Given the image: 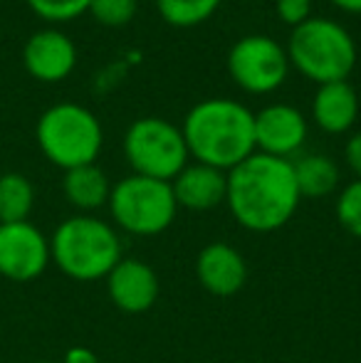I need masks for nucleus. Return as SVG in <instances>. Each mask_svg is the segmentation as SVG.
<instances>
[{"label": "nucleus", "instance_id": "nucleus-8", "mask_svg": "<svg viewBox=\"0 0 361 363\" xmlns=\"http://www.w3.org/2000/svg\"><path fill=\"white\" fill-rule=\"evenodd\" d=\"M228 72L248 94H270L289 74L287 50L267 35H245L228 52Z\"/></svg>", "mask_w": 361, "mask_h": 363}, {"label": "nucleus", "instance_id": "nucleus-25", "mask_svg": "<svg viewBox=\"0 0 361 363\" xmlns=\"http://www.w3.org/2000/svg\"><path fill=\"white\" fill-rule=\"evenodd\" d=\"M62 363H99V359L87 346H72V349H67Z\"/></svg>", "mask_w": 361, "mask_h": 363}, {"label": "nucleus", "instance_id": "nucleus-11", "mask_svg": "<svg viewBox=\"0 0 361 363\" xmlns=\"http://www.w3.org/2000/svg\"><path fill=\"white\" fill-rule=\"evenodd\" d=\"M106 289L116 309L126 314H144L159 299V277L141 259L121 257L106 274Z\"/></svg>", "mask_w": 361, "mask_h": 363}, {"label": "nucleus", "instance_id": "nucleus-16", "mask_svg": "<svg viewBox=\"0 0 361 363\" xmlns=\"http://www.w3.org/2000/svg\"><path fill=\"white\" fill-rule=\"evenodd\" d=\"M62 191H65V198H67L77 211H82L84 216H87V213L109 203L111 183H109V178H106V173L101 171L96 163H89V166H77V168L65 171Z\"/></svg>", "mask_w": 361, "mask_h": 363}, {"label": "nucleus", "instance_id": "nucleus-24", "mask_svg": "<svg viewBox=\"0 0 361 363\" xmlns=\"http://www.w3.org/2000/svg\"><path fill=\"white\" fill-rule=\"evenodd\" d=\"M344 158H347V166L352 168V173L361 181V131L349 136L347 146H344Z\"/></svg>", "mask_w": 361, "mask_h": 363}, {"label": "nucleus", "instance_id": "nucleus-4", "mask_svg": "<svg viewBox=\"0 0 361 363\" xmlns=\"http://www.w3.org/2000/svg\"><path fill=\"white\" fill-rule=\"evenodd\" d=\"M287 57L289 67L317 84L344 82L357 67V43L344 25L309 18L289 35Z\"/></svg>", "mask_w": 361, "mask_h": 363}, {"label": "nucleus", "instance_id": "nucleus-17", "mask_svg": "<svg viewBox=\"0 0 361 363\" xmlns=\"http://www.w3.org/2000/svg\"><path fill=\"white\" fill-rule=\"evenodd\" d=\"M294 181H297L302 198H324L337 191L339 186V166L329 156L322 153H307V156L292 161Z\"/></svg>", "mask_w": 361, "mask_h": 363}, {"label": "nucleus", "instance_id": "nucleus-14", "mask_svg": "<svg viewBox=\"0 0 361 363\" xmlns=\"http://www.w3.org/2000/svg\"><path fill=\"white\" fill-rule=\"evenodd\" d=\"M171 188H174V198L179 208L196 213L213 211L221 203H226L228 173L206 166V163H188L171 181Z\"/></svg>", "mask_w": 361, "mask_h": 363}, {"label": "nucleus", "instance_id": "nucleus-5", "mask_svg": "<svg viewBox=\"0 0 361 363\" xmlns=\"http://www.w3.org/2000/svg\"><path fill=\"white\" fill-rule=\"evenodd\" d=\"M35 139L50 163L70 171V168L89 166L96 161L104 134H101L99 119L87 106L62 101L50 106L40 116Z\"/></svg>", "mask_w": 361, "mask_h": 363}, {"label": "nucleus", "instance_id": "nucleus-9", "mask_svg": "<svg viewBox=\"0 0 361 363\" xmlns=\"http://www.w3.org/2000/svg\"><path fill=\"white\" fill-rule=\"evenodd\" d=\"M50 262V240L33 223L0 225V274L5 279L33 282Z\"/></svg>", "mask_w": 361, "mask_h": 363}, {"label": "nucleus", "instance_id": "nucleus-1", "mask_svg": "<svg viewBox=\"0 0 361 363\" xmlns=\"http://www.w3.org/2000/svg\"><path fill=\"white\" fill-rule=\"evenodd\" d=\"M302 201L292 161L255 151L228 171L226 203L238 225L250 233L284 228Z\"/></svg>", "mask_w": 361, "mask_h": 363}, {"label": "nucleus", "instance_id": "nucleus-20", "mask_svg": "<svg viewBox=\"0 0 361 363\" xmlns=\"http://www.w3.org/2000/svg\"><path fill=\"white\" fill-rule=\"evenodd\" d=\"M91 0H28L30 10L48 23H70L89 10Z\"/></svg>", "mask_w": 361, "mask_h": 363}, {"label": "nucleus", "instance_id": "nucleus-7", "mask_svg": "<svg viewBox=\"0 0 361 363\" xmlns=\"http://www.w3.org/2000/svg\"><path fill=\"white\" fill-rule=\"evenodd\" d=\"M124 156L136 176L171 183L188 166L181 129L159 116L136 119L124 134Z\"/></svg>", "mask_w": 361, "mask_h": 363}, {"label": "nucleus", "instance_id": "nucleus-22", "mask_svg": "<svg viewBox=\"0 0 361 363\" xmlns=\"http://www.w3.org/2000/svg\"><path fill=\"white\" fill-rule=\"evenodd\" d=\"M87 13L106 28H121L134 20L136 0H91Z\"/></svg>", "mask_w": 361, "mask_h": 363}, {"label": "nucleus", "instance_id": "nucleus-15", "mask_svg": "<svg viewBox=\"0 0 361 363\" xmlns=\"http://www.w3.org/2000/svg\"><path fill=\"white\" fill-rule=\"evenodd\" d=\"M359 116V96L357 89L344 82H329L319 84L312 99V119L324 134H347Z\"/></svg>", "mask_w": 361, "mask_h": 363}, {"label": "nucleus", "instance_id": "nucleus-10", "mask_svg": "<svg viewBox=\"0 0 361 363\" xmlns=\"http://www.w3.org/2000/svg\"><path fill=\"white\" fill-rule=\"evenodd\" d=\"M307 141V119L292 104H267L255 114V151L274 158L297 153Z\"/></svg>", "mask_w": 361, "mask_h": 363}, {"label": "nucleus", "instance_id": "nucleus-19", "mask_svg": "<svg viewBox=\"0 0 361 363\" xmlns=\"http://www.w3.org/2000/svg\"><path fill=\"white\" fill-rule=\"evenodd\" d=\"M223 0H156V10L164 23L174 28H196L216 15Z\"/></svg>", "mask_w": 361, "mask_h": 363}, {"label": "nucleus", "instance_id": "nucleus-21", "mask_svg": "<svg viewBox=\"0 0 361 363\" xmlns=\"http://www.w3.org/2000/svg\"><path fill=\"white\" fill-rule=\"evenodd\" d=\"M337 220L349 235L361 240V181L349 183L337 198Z\"/></svg>", "mask_w": 361, "mask_h": 363}, {"label": "nucleus", "instance_id": "nucleus-3", "mask_svg": "<svg viewBox=\"0 0 361 363\" xmlns=\"http://www.w3.org/2000/svg\"><path fill=\"white\" fill-rule=\"evenodd\" d=\"M50 257L74 282L106 279L121 259V240L109 223L94 216H74L57 225Z\"/></svg>", "mask_w": 361, "mask_h": 363}, {"label": "nucleus", "instance_id": "nucleus-2", "mask_svg": "<svg viewBox=\"0 0 361 363\" xmlns=\"http://www.w3.org/2000/svg\"><path fill=\"white\" fill-rule=\"evenodd\" d=\"M188 156L228 173L255 153V114L235 99L198 101L181 126Z\"/></svg>", "mask_w": 361, "mask_h": 363}, {"label": "nucleus", "instance_id": "nucleus-18", "mask_svg": "<svg viewBox=\"0 0 361 363\" xmlns=\"http://www.w3.org/2000/svg\"><path fill=\"white\" fill-rule=\"evenodd\" d=\"M35 206V188L20 173L0 176V225L25 223Z\"/></svg>", "mask_w": 361, "mask_h": 363}, {"label": "nucleus", "instance_id": "nucleus-6", "mask_svg": "<svg viewBox=\"0 0 361 363\" xmlns=\"http://www.w3.org/2000/svg\"><path fill=\"white\" fill-rule=\"evenodd\" d=\"M109 213L129 235L154 238L171 228L179 213L174 188L166 181L146 176H126L109 193Z\"/></svg>", "mask_w": 361, "mask_h": 363}, {"label": "nucleus", "instance_id": "nucleus-13", "mask_svg": "<svg viewBox=\"0 0 361 363\" xmlns=\"http://www.w3.org/2000/svg\"><path fill=\"white\" fill-rule=\"evenodd\" d=\"M196 277L201 287L216 296H233L245 287V257L228 242H211L198 252Z\"/></svg>", "mask_w": 361, "mask_h": 363}, {"label": "nucleus", "instance_id": "nucleus-26", "mask_svg": "<svg viewBox=\"0 0 361 363\" xmlns=\"http://www.w3.org/2000/svg\"><path fill=\"white\" fill-rule=\"evenodd\" d=\"M334 8L344 10V13H352V15H361V0H329Z\"/></svg>", "mask_w": 361, "mask_h": 363}, {"label": "nucleus", "instance_id": "nucleus-23", "mask_svg": "<svg viewBox=\"0 0 361 363\" xmlns=\"http://www.w3.org/2000/svg\"><path fill=\"white\" fill-rule=\"evenodd\" d=\"M274 13H277L279 23L289 25L294 30L312 18V0H277Z\"/></svg>", "mask_w": 361, "mask_h": 363}, {"label": "nucleus", "instance_id": "nucleus-27", "mask_svg": "<svg viewBox=\"0 0 361 363\" xmlns=\"http://www.w3.org/2000/svg\"><path fill=\"white\" fill-rule=\"evenodd\" d=\"M43 363H57V361H43Z\"/></svg>", "mask_w": 361, "mask_h": 363}, {"label": "nucleus", "instance_id": "nucleus-12", "mask_svg": "<svg viewBox=\"0 0 361 363\" xmlns=\"http://www.w3.org/2000/svg\"><path fill=\"white\" fill-rule=\"evenodd\" d=\"M23 62L30 77L40 82H62L77 65V48L60 30H40L25 43Z\"/></svg>", "mask_w": 361, "mask_h": 363}]
</instances>
